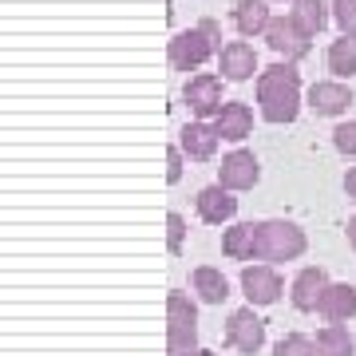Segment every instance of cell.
<instances>
[{
    "label": "cell",
    "instance_id": "obj_1",
    "mask_svg": "<svg viewBox=\"0 0 356 356\" xmlns=\"http://www.w3.org/2000/svg\"><path fill=\"white\" fill-rule=\"evenodd\" d=\"M257 107L266 123H293L301 111V72L293 64H273L257 72Z\"/></svg>",
    "mask_w": 356,
    "mask_h": 356
},
{
    "label": "cell",
    "instance_id": "obj_2",
    "mask_svg": "<svg viewBox=\"0 0 356 356\" xmlns=\"http://www.w3.org/2000/svg\"><path fill=\"white\" fill-rule=\"evenodd\" d=\"M222 28H218V20H198V28H186V32H178L175 40H170V48H166V56H170V67L175 72H198V67L210 60V56H222Z\"/></svg>",
    "mask_w": 356,
    "mask_h": 356
},
{
    "label": "cell",
    "instance_id": "obj_3",
    "mask_svg": "<svg viewBox=\"0 0 356 356\" xmlns=\"http://www.w3.org/2000/svg\"><path fill=\"white\" fill-rule=\"evenodd\" d=\"M198 353V309L186 293L166 297V356Z\"/></svg>",
    "mask_w": 356,
    "mask_h": 356
},
{
    "label": "cell",
    "instance_id": "obj_4",
    "mask_svg": "<svg viewBox=\"0 0 356 356\" xmlns=\"http://www.w3.org/2000/svg\"><path fill=\"white\" fill-rule=\"evenodd\" d=\"M305 245V229L293 222H281V218L257 222V261H297Z\"/></svg>",
    "mask_w": 356,
    "mask_h": 356
},
{
    "label": "cell",
    "instance_id": "obj_5",
    "mask_svg": "<svg viewBox=\"0 0 356 356\" xmlns=\"http://www.w3.org/2000/svg\"><path fill=\"white\" fill-rule=\"evenodd\" d=\"M266 40L269 48L277 51V56H285V64H297V60H305L309 48H313V40L301 32V28L293 24V16H273L266 28Z\"/></svg>",
    "mask_w": 356,
    "mask_h": 356
},
{
    "label": "cell",
    "instance_id": "obj_6",
    "mask_svg": "<svg viewBox=\"0 0 356 356\" xmlns=\"http://www.w3.org/2000/svg\"><path fill=\"white\" fill-rule=\"evenodd\" d=\"M226 344H229V348H238V353H245V356H254L257 348L266 344V321L254 313V305L229 313V321H226Z\"/></svg>",
    "mask_w": 356,
    "mask_h": 356
},
{
    "label": "cell",
    "instance_id": "obj_7",
    "mask_svg": "<svg viewBox=\"0 0 356 356\" xmlns=\"http://www.w3.org/2000/svg\"><path fill=\"white\" fill-rule=\"evenodd\" d=\"M182 99H186V107H191L198 119H210V115H222V107H226V99H222V79L210 76V72H202V76H191L186 79V88H182Z\"/></svg>",
    "mask_w": 356,
    "mask_h": 356
},
{
    "label": "cell",
    "instance_id": "obj_8",
    "mask_svg": "<svg viewBox=\"0 0 356 356\" xmlns=\"http://www.w3.org/2000/svg\"><path fill=\"white\" fill-rule=\"evenodd\" d=\"M257 178H261V166H257L254 151H229L218 166V182L226 186V191H254Z\"/></svg>",
    "mask_w": 356,
    "mask_h": 356
},
{
    "label": "cell",
    "instance_id": "obj_9",
    "mask_svg": "<svg viewBox=\"0 0 356 356\" xmlns=\"http://www.w3.org/2000/svg\"><path fill=\"white\" fill-rule=\"evenodd\" d=\"M242 289L250 297V305H273L281 293H285V281H281V273L273 266H245Z\"/></svg>",
    "mask_w": 356,
    "mask_h": 356
},
{
    "label": "cell",
    "instance_id": "obj_10",
    "mask_svg": "<svg viewBox=\"0 0 356 356\" xmlns=\"http://www.w3.org/2000/svg\"><path fill=\"white\" fill-rule=\"evenodd\" d=\"M194 206H198V218H202L206 226H222V222H229V218L238 214V198H234V191H226L222 182L198 191Z\"/></svg>",
    "mask_w": 356,
    "mask_h": 356
},
{
    "label": "cell",
    "instance_id": "obj_11",
    "mask_svg": "<svg viewBox=\"0 0 356 356\" xmlns=\"http://www.w3.org/2000/svg\"><path fill=\"white\" fill-rule=\"evenodd\" d=\"M332 281H329V273L321 266H309V269H301L297 277H293V289H289V297H293V309H301V313H313V309L321 305V297H325V289H329Z\"/></svg>",
    "mask_w": 356,
    "mask_h": 356
},
{
    "label": "cell",
    "instance_id": "obj_12",
    "mask_svg": "<svg viewBox=\"0 0 356 356\" xmlns=\"http://www.w3.org/2000/svg\"><path fill=\"white\" fill-rule=\"evenodd\" d=\"M218 67H222V76L234 79V83H242V79H254L257 72V51L245 44V40H229L222 56H218Z\"/></svg>",
    "mask_w": 356,
    "mask_h": 356
},
{
    "label": "cell",
    "instance_id": "obj_13",
    "mask_svg": "<svg viewBox=\"0 0 356 356\" xmlns=\"http://www.w3.org/2000/svg\"><path fill=\"white\" fill-rule=\"evenodd\" d=\"M317 313L329 325H344L348 317H356V289L348 281H332L329 289H325V297H321Z\"/></svg>",
    "mask_w": 356,
    "mask_h": 356
},
{
    "label": "cell",
    "instance_id": "obj_14",
    "mask_svg": "<svg viewBox=\"0 0 356 356\" xmlns=\"http://www.w3.org/2000/svg\"><path fill=\"white\" fill-rule=\"evenodd\" d=\"M353 103V91L344 88L341 79H321L309 88V107L317 115H344Z\"/></svg>",
    "mask_w": 356,
    "mask_h": 356
},
{
    "label": "cell",
    "instance_id": "obj_15",
    "mask_svg": "<svg viewBox=\"0 0 356 356\" xmlns=\"http://www.w3.org/2000/svg\"><path fill=\"white\" fill-rule=\"evenodd\" d=\"M222 254L229 261H254L257 257V222H238L222 234Z\"/></svg>",
    "mask_w": 356,
    "mask_h": 356
},
{
    "label": "cell",
    "instance_id": "obj_16",
    "mask_svg": "<svg viewBox=\"0 0 356 356\" xmlns=\"http://www.w3.org/2000/svg\"><path fill=\"white\" fill-rule=\"evenodd\" d=\"M214 131L222 135V139H229V143H242L245 135L254 131V111H250L245 103L229 99L226 107H222V115L214 119Z\"/></svg>",
    "mask_w": 356,
    "mask_h": 356
},
{
    "label": "cell",
    "instance_id": "obj_17",
    "mask_svg": "<svg viewBox=\"0 0 356 356\" xmlns=\"http://www.w3.org/2000/svg\"><path fill=\"white\" fill-rule=\"evenodd\" d=\"M218 139H222V135H218V131L210 127V123H202V119H198V123H186V127H182V151L191 154V159H198V163L214 159Z\"/></svg>",
    "mask_w": 356,
    "mask_h": 356
},
{
    "label": "cell",
    "instance_id": "obj_18",
    "mask_svg": "<svg viewBox=\"0 0 356 356\" xmlns=\"http://www.w3.org/2000/svg\"><path fill=\"white\" fill-rule=\"evenodd\" d=\"M269 8H266V0H238L234 4V28L242 32V36H266V28H269Z\"/></svg>",
    "mask_w": 356,
    "mask_h": 356
},
{
    "label": "cell",
    "instance_id": "obj_19",
    "mask_svg": "<svg viewBox=\"0 0 356 356\" xmlns=\"http://www.w3.org/2000/svg\"><path fill=\"white\" fill-rule=\"evenodd\" d=\"M191 285L206 305H222V301L229 297V281L222 277V269H214V266H198L191 273Z\"/></svg>",
    "mask_w": 356,
    "mask_h": 356
},
{
    "label": "cell",
    "instance_id": "obj_20",
    "mask_svg": "<svg viewBox=\"0 0 356 356\" xmlns=\"http://www.w3.org/2000/svg\"><path fill=\"white\" fill-rule=\"evenodd\" d=\"M289 16H293V24L313 40L317 32H325V24H329V4H325V0H293Z\"/></svg>",
    "mask_w": 356,
    "mask_h": 356
},
{
    "label": "cell",
    "instance_id": "obj_21",
    "mask_svg": "<svg viewBox=\"0 0 356 356\" xmlns=\"http://www.w3.org/2000/svg\"><path fill=\"white\" fill-rule=\"evenodd\" d=\"M329 72L337 79H348L356 76V36H341V40H332L329 44Z\"/></svg>",
    "mask_w": 356,
    "mask_h": 356
},
{
    "label": "cell",
    "instance_id": "obj_22",
    "mask_svg": "<svg viewBox=\"0 0 356 356\" xmlns=\"http://www.w3.org/2000/svg\"><path fill=\"white\" fill-rule=\"evenodd\" d=\"M353 353H356V344L344 325H325L317 332V356H353Z\"/></svg>",
    "mask_w": 356,
    "mask_h": 356
},
{
    "label": "cell",
    "instance_id": "obj_23",
    "mask_svg": "<svg viewBox=\"0 0 356 356\" xmlns=\"http://www.w3.org/2000/svg\"><path fill=\"white\" fill-rule=\"evenodd\" d=\"M273 356H317V344L301 337V332H289V337H281L273 344Z\"/></svg>",
    "mask_w": 356,
    "mask_h": 356
},
{
    "label": "cell",
    "instance_id": "obj_24",
    "mask_svg": "<svg viewBox=\"0 0 356 356\" xmlns=\"http://www.w3.org/2000/svg\"><path fill=\"white\" fill-rule=\"evenodd\" d=\"M182 242H186V218L182 214H166V250H170V257L182 254Z\"/></svg>",
    "mask_w": 356,
    "mask_h": 356
},
{
    "label": "cell",
    "instance_id": "obj_25",
    "mask_svg": "<svg viewBox=\"0 0 356 356\" xmlns=\"http://www.w3.org/2000/svg\"><path fill=\"white\" fill-rule=\"evenodd\" d=\"M332 20L341 36H356V0H332Z\"/></svg>",
    "mask_w": 356,
    "mask_h": 356
},
{
    "label": "cell",
    "instance_id": "obj_26",
    "mask_svg": "<svg viewBox=\"0 0 356 356\" xmlns=\"http://www.w3.org/2000/svg\"><path fill=\"white\" fill-rule=\"evenodd\" d=\"M332 147L341 154H356V119L353 123H341V127L332 131Z\"/></svg>",
    "mask_w": 356,
    "mask_h": 356
},
{
    "label": "cell",
    "instance_id": "obj_27",
    "mask_svg": "<svg viewBox=\"0 0 356 356\" xmlns=\"http://www.w3.org/2000/svg\"><path fill=\"white\" fill-rule=\"evenodd\" d=\"M178 178H182V151L170 143L166 147V182H178Z\"/></svg>",
    "mask_w": 356,
    "mask_h": 356
},
{
    "label": "cell",
    "instance_id": "obj_28",
    "mask_svg": "<svg viewBox=\"0 0 356 356\" xmlns=\"http://www.w3.org/2000/svg\"><path fill=\"white\" fill-rule=\"evenodd\" d=\"M344 194H348V198L356 202V166L348 170V175H344Z\"/></svg>",
    "mask_w": 356,
    "mask_h": 356
},
{
    "label": "cell",
    "instance_id": "obj_29",
    "mask_svg": "<svg viewBox=\"0 0 356 356\" xmlns=\"http://www.w3.org/2000/svg\"><path fill=\"white\" fill-rule=\"evenodd\" d=\"M348 242H353V250H356V218L348 222Z\"/></svg>",
    "mask_w": 356,
    "mask_h": 356
},
{
    "label": "cell",
    "instance_id": "obj_30",
    "mask_svg": "<svg viewBox=\"0 0 356 356\" xmlns=\"http://www.w3.org/2000/svg\"><path fill=\"white\" fill-rule=\"evenodd\" d=\"M194 356H218V353H210V348H198V353H194Z\"/></svg>",
    "mask_w": 356,
    "mask_h": 356
},
{
    "label": "cell",
    "instance_id": "obj_31",
    "mask_svg": "<svg viewBox=\"0 0 356 356\" xmlns=\"http://www.w3.org/2000/svg\"><path fill=\"white\" fill-rule=\"evenodd\" d=\"M166 4H175V0H166Z\"/></svg>",
    "mask_w": 356,
    "mask_h": 356
}]
</instances>
